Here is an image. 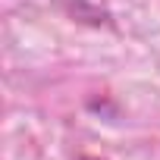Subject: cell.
Wrapping results in <instances>:
<instances>
[{
  "label": "cell",
  "instance_id": "1",
  "mask_svg": "<svg viewBox=\"0 0 160 160\" xmlns=\"http://www.w3.org/2000/svg\"><path fill=\"white\" fill-rule=\"evenodd\" d=\"M75 160H107V157H98V154H82V157H75Z\"/></svg>",
  "mask_w": 160,
  "mask_h": 160
}]
</instances>
